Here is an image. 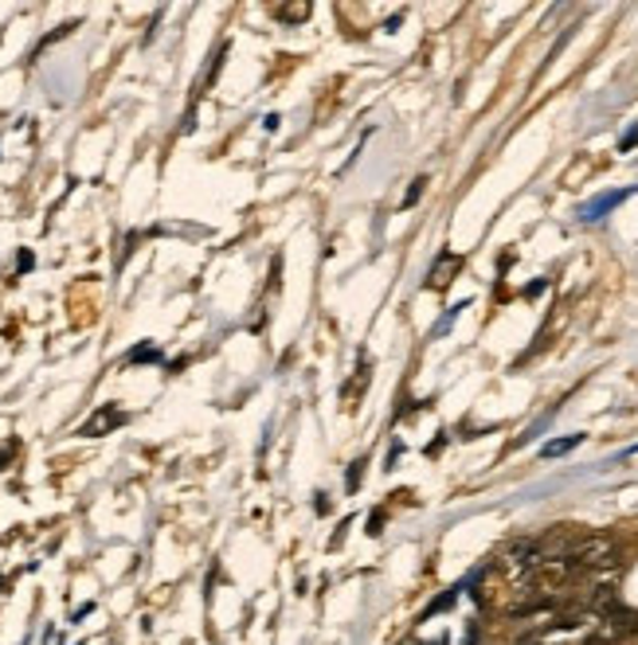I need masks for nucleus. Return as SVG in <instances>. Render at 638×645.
I'll use <instances>...</instances> for the list:
<instances>
[{
  "instance_id": "nucleus-1",
  "label": "nucleus",
  "mask_w": 638,
  "mask_h": 645,
  "mask_svg": "<svg viewBox=\"0 0 638 645\" xmlns=\"http://www.w3.org/2000/svg\"><path fill=\"white\" fill-rule=\"evenodd\" d=\"M560 556H568V564H572L580 575L607 572V567L619 564V540L607 536V532H587V536L572 540L568 552H560Z\"/></svg>"
},
{
  "instance_id": "nucleus-2",
  "label": "nucleus",
  "mask_w": 638,
  "mask_h": 645,
  "mask_svg": "<svg viewBox=\"0 0 638 645\" xmlns=\"http://www.w3.org/2000/svg\"><path fill=\"white\" fill-rule=\"evenodd\" d=\"M126 422V411H117V407H102V411H94L87 422H82L79 434H87V439H99V434H107V430L122 427Z\"/></svg>"
},
{
  "instance_id": "nucleus-3",
  "label": "nucleus",
  "mask_w": 638,
  "mask_h": 645,
  "mask_svg": "<svg viewBox=\"0 0 638 645\" xmlns=\"http://www.w3.org/2000/svg\"><path fill=\"white\" fill-rule=\"evenodd\" d=\"M635 189H619V192H603V196H595L592 204L580 207V219H587V224H595V219H603L607 212H615V207L623 204V200L630 196Z\"/></svg>"
},
{
  "instance_id": "nucleus-4",
  "label": "nucleus",
  "mask_w": 638,
  "mask_h": 645,
  "mask_svg": "<svg viewBox=\"0 0 638 645\" xmlns=\"http://www.w3.org/2000/svg\"><path fill=\"white\" fill-rule=\"evenodd\" d=\"M459 267H462L459 254H439V262H435V270H432V286L443 290L450 282V274H455Z\"/></svg>"
},
{
  "instance_id": "nucleus-5",
  "label": "nucleus",
  "mask_w": 638,
  "mask_h": 645,
  "mask_svg": "<svg viewBox=\"0 0 638 645\" xmlns=\"http://www.w3.org/2000/svg\"><path fill=\"white\" fill-rule=\"evenodd\" d=\"M584 442V434H568V439H552V442H545V450L540 454L545 457H560V454H568V450H575Z\"/></svg>"
},
{
  "instance_id": "nucleus-6",
  "label": "nucleus",
  "mask_w": 638,
  "mask_h": 645,
  "mask_svg": "<svg viewBox=\"0 0 638 645\" xmlns=\"http://www.w3.org/2000/svg\"><path fill=\"white\" fill-rule=\"evenodd\" d=\"M157 357H161L157 349H134L130 352V364H154Z\"/></svg>"
},
{
  "instance_id": "nucleus-7",
  "label": "nucleus",
  "mask_w": 638,
  "mask_h": 645,
  "mask_svg": "<svg viewBox=\"0 0 638 645\" xmlns=\"http://www.w3.org/2000/svg\"><path fill=\"white\" fill-rule=\"evenodd\" d=\"M275 16H279V20H306L310 9H306V4H298V9H275Z\"/></svg>"
},
{
  "instance_id": "nucleus-8",
  "label": "nucleus",
  "mask_w": 638,
  "mask_h": 645,
  "mask_svg": "<svg viewBox=\"0 0 638 645\" xmlns=\"http://www.w3.org/2000/svg\"><path fill=\"white\" fill-rule=\"evenodd\" d=\"M635 142H638V126H635V129H627V137H623V142H619V149H623V152L635 149Z\"/></svg>"
},
{
  "instance_id": "nucleus-9",
  "label": "nucleus",
  "mask_w": 638,
  "mask_h": 645,
  "mask_svg": "<svg viewBox=\"0 0 638 645\" xmlns=\"http://www.w3.org/2000/svg\"><path fill=\"white\" fill-rule=\"evenodd\" d=\"M423 184H427V180H415V184H412V192H407V200H404V204H415V200L423 196Z\"/></svg>"
},
{
  "instance_id": "nucleus-10",
  "label": "nucleus",
  "mask_w": 638,
  "mask_h": 645,
  "mask_svg": "<svg viewBox=\"0 0 638 645\" xmlns=\"http://www.w3.org/2000/svg\"><path fill=\"white\" fill-rule=\"evenodd\" d=\"M360 466H365V462H352V469H349V489H357V482H360Z\"/></svg>"
}]
</instances>
